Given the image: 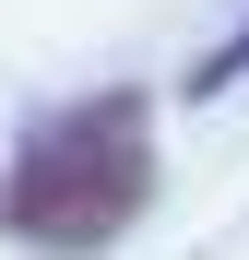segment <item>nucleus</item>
<instances>
[{"label":"nucleus","mask_w":249,"mask_h":260,"mask_svg":"<svg viewBox=\"0 0 249 260\" xmlns=\"http://www.w3.org/2000/svg\"><path fill=\"white\" fill-rule=\"evenodd\" d=\"M154 189V107L143 95H83L24 130L0 166V237L24 248H107Z\"/></svg>","instance_id":"obj_1"}]
</instances>
